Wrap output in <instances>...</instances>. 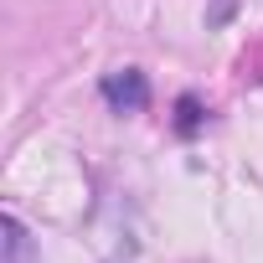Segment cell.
Returning <instances> with one entry per match:
<instances>
[{"label":"cell","mask_w":263,"mask_h":263,"mask_svg":"<svg viewBox=\"0 0 263 263\" xmlns=\"http://www.w3.org/2000/svg\"><path fill=\"white\" fill-rule=\"evenodd\" d=\"M119 114H140L145 103H150V83H145V72H135V67H124V72H108L103 78V88H98Z\"/></svg>","instance_id":"obj_1"},{"label":"cell","mask_w":263,"mask_h":263,"mask_svg":"<svg viewBox=\"0 0 263 263\" xmlns=\"http://www.w3.org/2000/svg\"><path fill=\"white\" fill-rule=\"evenodd\" d=\"M0 227H6V263H36V248H31V232L21 227V217H0Z\"/></svg>","instance_id":"obj_2"},{"label":"cell","mask_w":263,"mask_h":263,"mask_svg":"<svg viewBox=\"0 0 263 263\" xmlns=\"http://www.w3.org/2000/svg\"><path fill=\"white\" fill-rule=\"evenodd\" d=\"M196 124H201V103H196V98H181V119H176V129H181V135H196Z\"/></svg>","instance_id":"obj_3"},{"label":"cell","mask_w":263,"mask_h":263,"mask_svg":"<svg viewBox=\"0 0 263 263\" xmlns=\"http://www.w3.org/2000/svg\"><path fill=\"white\" fill-rule=\"evenodd\" d=\"M227 11H232V0H217V11H212V26H222V21H227Z\"/></svg>","instance_id":"obj_4"}]
</instances>
